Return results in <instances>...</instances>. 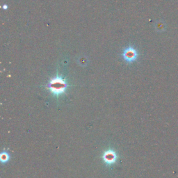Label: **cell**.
<instances>
[{"label": "cell", "instance_id": "obj_1", "mask_svg": "<svg viewBox=\"0 0 178 178\" xmlns=\"http://www.w3.org/2000/svg\"><path fill=\"white\" fill-rule=\"evenodd\" d=\"M68 84L62 76L56 74L52 77L46 85V88L55 97H59L66 93Z\"/></svg>", "mask_w": 178, "mask_h": 178}, {"label": "cell", "instance_id": "obj_2", "mask_svg": "<svg viewBox=\"0 0 178 178\" xmlns=\"http://www.w3.org/2000/svg\"><path fill=\"white\" fill-rule=\"evenodd\" d=\"M122 57L127 63H132L137 60L138 57V52L133 47H128L124 50Z\"/></svg>", "mask_w": 178, "mask_h": 178}, {"label": "cell", "instance_id": "obj_3", "mask_svg": "<svg viewBox=\"0 0 178 178\" xmlns=\"http://www.w3.org/2000/svg\"><path fill=\"white\" fill-rule=\"evenodd\" d=\"M103 159H104V162L107 164H113L116 162V159H117V155L114 150H106L103 155Z\"/></svg>", "mask_w": 178, "mask_h": 178}, {"label": "cell", "instance_id": "obj_4", "mask_svg": "<svg viewBox=\"0 0 178 178\" xmlns=\"http://www.w3.org/2000/svg\"><path fill=\"white\" fill-rule=\"evenodd\" d=\"M9 156L6 153H3L1 155V160L2 162H6L9 160Z\"/></svg>", "mask_w": 178, "mask_h": 178}]
</instances>
